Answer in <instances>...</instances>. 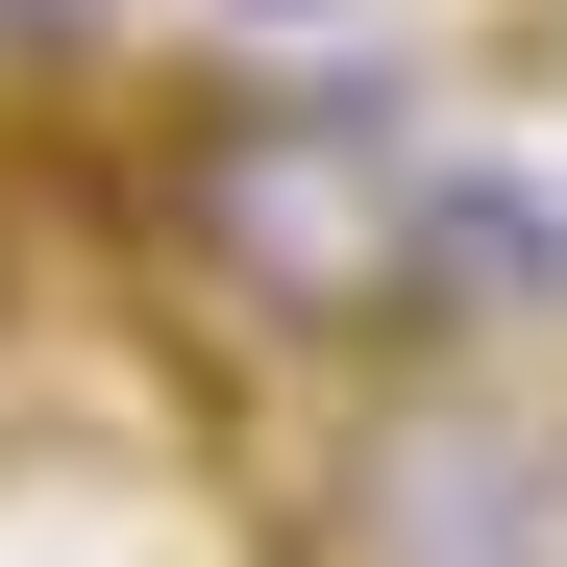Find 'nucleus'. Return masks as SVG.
I'll return each instance as SVG.
<instances>
[{"mask_svg":"<svg viewBox=\"0 0 567 567\" xmlns=\"http://www.w3.org/2000/svg\"><path fill=\"white\" fill-rule=\"evenodd\" d=\"M124 247H173L247 346H420V148L370 100H173L124 148Z\"/></svg>","mask_w":567,"mask_h":567,"instance_id":"1","label":"nucleus"},{"mask_svg":"<svg viewBox=\"0 0 567 567\" xmlns=\"http://www.w3.org/2000/svg\"><path fill=\"white\" fill-rule=\"evenodd\" d=\"M370 518H395V567H567L518 420H395V444H370Z\"/></svg>","mask_w":567,"mask_h":567,"instance_id":"2","label":"nucleus"},{"mask_svg":"<svg viewBox=\"0 0 567 567\" xmlns=\"http://www.w3.org/2000/svg\"><path fill=\"white\" fill-rule=\"evenodd\" d=\"M420 297L543 321V297H567V223H543V198H494V173H420Z\"/></svg>","mask_w":567,"mask_h":567,"instance_id":"3","label":"nucleus"},{"mask_svg":"<svg viewBox=\"0 0 567 567\" xmlns=\"http://www.w3.org/2000/svg\"><path fill=\"white\" fill-rule=\"evenodd\" d=\"M271 25H346V0H271Z\"/></svg>","mask_w":567,"mask_h":567,"instance_id":"4","label":"nucleus"}]
</instances>
